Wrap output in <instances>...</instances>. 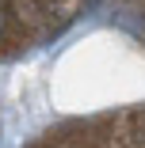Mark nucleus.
Masks as SVG:
<instances>
[{"mask_svg": "<svg viewBox=\"0 0 145 148\" xmlns=\"http://www.w3.org/2000/svg\"><path fill=\"white\" fill-rule=\"evenodd\" d=\"M27 148H145V103L65 118L42 129Z\"/></svg>", "mask_w": 145, "mask_h": 148, "instance_id": "nucleus-2", "label": "nucleus"}, {"mask_svg": "<svg viewBox=\"0 0 145 148\" xmlns=\"http://www.w3.org/2000/svg\"><path fill=\"white\" fill-rule=\"evenodd\" d=\"M122 15H126V23H134V27H137V34L145 38V0H126Z\"/></svg>", "mask_w": 145, "mask_h": 148, "instance_id": "nucleus-3", "label": "nucleus"}, {"mask_svg": "<svg viewBox=\"0 0 145 148\" xmlns=\"http://www.w3.org/2000/svg\"><path fill=\"white\" fill-rule=\"evenodd\" d=\"M99 0H0V65L53 46Z\"/></svg>", "mask_w": 145, "mask_h": 148, "instance_id": "nucleus-1", "label": "nucleus"}]
</instances>
